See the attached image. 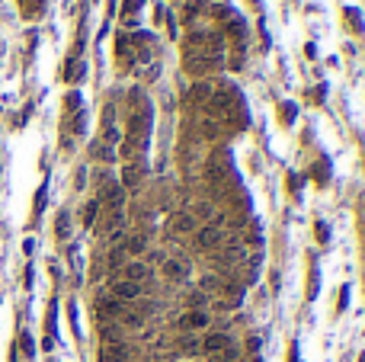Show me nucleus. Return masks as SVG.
<instances>
[{
	"label": "nucleus",
	"instance_id": "f257e3e1",
	"mask_svg": "<svg viewBox=\"0 0 365 362\" xmlns=\"http://www.w3.org/2000/svg\"><path fill=\"white\" fill-rule=\"evenodd\" d=\"M112 295H115V301H135L138 295H141V282L119 279V282H112Z\"/></svg>",
	"mask_w": 365,
	"mask_h": 362
},
{
	"label": "nucleus",
	"instance_id": "f03ea898",
	"mask_svg": "<svg viewBox=\"0 0 365 362\" xmlns=\"http://www.w3.org/2000/svg\"><path fill=\"white\" fill-rule=\"evenodd\" d=\"M196 244L202 247V250H212V247H221V244H224V234H221L218 228H202V231H199V237H196Z\"/></svg>",
	"mask_w": 365,
	"mask_h": 362
},
{
	"label": "nucleus",
	"instance_id": "7ed1b4c3",
	"mask_svg": "<svg viewBox=\"0 0 365 362\" xmlns=\"http://www.w3.org/2000/svg\"><path fill=\"white\" fill-rule=\"evenodd\" d=\"M180 327L182 330H202V327H208V314L205 311H186L180 317Z\"/></svg>",
	"mask_w": 365,
	"mask_h": 362
},
{
	"label": "nucleus",
	"instance_id": "20e7f679",
	"mask_svg": "<svg viewBox=\"0 0 365 362\" xmlns=\"http://www.w3.org/2000/svg\"><path fill=\"white\" fill-rule=\"evenodd\" d=\"M224 349H231V340H228V333H212V337L205 340V353H212V356H221Z\"/></svg>",
	"mask_w": 365,
	"mask_h": 362
},
{
	"label": "nucleus",
	"instance_id": "39448f33",
	"mask_svg": "<svg viewBox=\"0 0 365 362\" xmlns=\"http://www.w3.org/2000/svg\"><path fill=\"white\" fill-rule=\"evenodd\" d=\"M125 346H122V343H106V346H103V362H125Z\"/></svg>",
	"mask_w": 365,
	"mask_h": 362
},
{
	"label": "nucleus",
	"instance_id": "423d86ee",
	"mask_svg": "<svg viewBox=\"0 0 365 362\" xmlns=\"http://www.w3.org/2000/svg\"><path fill=\"white\" fill-rule=\"evenodd\" d=\"M125 279H128V282H141V279H147V266L145 263H128V266H125Z\"/></svg>",
	"mask_w": 365,
	"mask_h": 362
},
{
	"label": "nucleus",
	"instance_id": "0eeeda50",
	"mask_svg": "<svg viewBox=\"0 0 365 362\" xmlns=\"http://www.w3.org/2000/svg\"><path fill=\"white\" fill-rule=\"evenodd\" d=\"M164 272H167L170 279H176V282H180V279L186 276V270H182L180 263H173V260H167V263H164Z\"/></svg>",
	"mask_w": 365,
	"mask_h": 362
},
{
	"label": "nucleus",
	"instance_id": "6e6552de",
	"mask_svg": "<svg viewBox=\"0 0 365 362\" xmlns=\"http://www.w3.org/2000/svg\"><path fill=\"white\" fill-rule=\"evenodd\" d=\"M96 208H99V202H90V205L84 208V221H87V224H93V218H96Z\"/></svg>",
	"mask_w": 365,
	"mask_h": 362
},
{
	"label": "nucleus",
	"instance_id": "1a4fd4ad",
	"mask_svg": "<svg viewBox=\"0 0 365 362\" xmlns=\"http://www.w3.org/2000/svg\"><path fill=\"white\" fill-rule=\"evenodd\" d=\"M58 234H61V237L68 234V215H61V218H58Z\"/></svg>",
	"mask_w": 365,
	"mask_h": 362
},
{
	"label": "nucleus",
	"instance_id": "9d476101",
	"mask_svg": "<svg viewBox=\"0 0 365 362\" xmlns=\"http://www.w3.org/2000/svg\"><path fill=\"white\" fill-rule=\"evenodd\" d=\"M138 3H141V0H125V13H135Z\"/></svg>",
	"mask_w": 365,
	"mask_h": 362
},
{
	"label": "nucleus",
	"instance_id": "9b49d317",
	"mask_svg": "<svg viewBox=\"0 0 365 362\" xmlns=\"http://www.w3.org/2000/svg\"><path fill=\"white\" fill-rule=\"evenodd\" d=\"M23 349H26V356H32V340L29 337H23Z\"/></svg>",
	"mask_w": 365,
	"mask_h": 362
}]
</instances>
